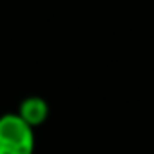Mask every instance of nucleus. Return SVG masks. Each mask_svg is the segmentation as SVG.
<instances>
[{
  "mask_svg": "<svg viewBox=\"0 0 154 154\" xmlns=\"http://www.w3.org/2000/svg\"><path fill=\"white\" fill-rule=\"evenodd\" d=\"M35 129L17 112L0 116V154H33Z\"/></svg>",
  "mask_w": 154,
  "mask_h": 154,
  "instance_id": "f257e3e1",
  "label": "nucleus"
},
{
  "mask_svg": "<svg viewBox=\"0 0 154 154\" xmlns=\"http://www.w3.org/2000/svg\"><path fill=\"white\" fill-rule=\"evenodd\" d=\"M29 127L36 129L44 125L49 118V103L40 96H27L20 102L18 112H17Z\"/></svg>",
  "mask_w": 154,
  "mask_h": 154,
  "instance_id": "f03ea898",
  "label": "nucleus"
}]
</instances>
